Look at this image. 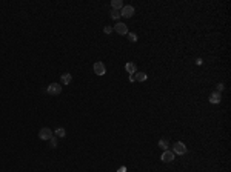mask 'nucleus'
<instances>
[{
  "label": "nucleus",
  "instance_id": "nucleus-7",
  "mask_svg": "<svg viewBox=\"0 0 231 172\" xmlns=\"http://www.w3.org/2000/svg\"><path fill=\"white\" fill-rule=\"evenodd\" d=\"M160 160H162L163 163H171V161H174V152H171V151H163Z\"/></svg>",
  "mask_w": 231,
  "mask_h": 172
},
{
  "label": "nucleus",
  "instance_id": "nucleus-10",
  "mask_svg": "<svg viewBox=\"0 0 231 172\" xmlns=\"http://www.w3.org/2000/svg\"><path fill=\"white\" fill-rule=\"evenodd\" d=\"M125 69H127V72H128V74H136V65H134V63H127V65H125Z\"/></svg>",
  "mask_w": 231,
  "mask_h": 172
},
{
  "label": "nucleus",
  "instance_id": "nucleus-5",
  "mask_svg": "<svg viewBox=\"0 0 231 172\" xmlns=\"http://www.w3.org/2000/svg\"><path fill=\"white\" fill-rule=\"evenodd\" d=\"M52 137V131L49 128H42L39 131V138L40 140H49Z\"/></svg>",
  "mask_w": 231,
  "mask_h": 172
},
{
  "label": "nucleus",
  "instance_id": "nucleus-13",
  "mask_svg": "<svg viewBox=\"0 0 231 172\" xmlns=\"http://www.w3.org/2000/svg\"><path fill=\"white\" fill-rule=\"evenodd\" d=\"M127 37H128V40H129V42H132V43H136V42H137V39H139L134 32H128V34H127Z\"/></svg>",
  "mask_w": 231,
  "mask_h": 172
},
{
  "label": "nucleus",
  "instance_id": "nucleus-1",
  "mask_svg": "<svg viewBox=\"0 0 231 172\" xmlns=\"http://www.w3.org/2000/svg\"><path fill=\"white\" fill-rule=\"evenodd\" d=\"M173 152L177 154V155H185V154H186V146H185V143L176 141V143L173 144Z\"/></svg>",
  "mask_w": 231,
  "mask_h": 172
},
{
  "label": "nucleus",
  "instance_id": "nucleus-16",
  "mask_svg": "<svg viewBox=\"0 0 231 172\" xmlns=\"http://www.w3.org/2000/svg\"><path fill=\"white\" fill-rule=\"evenodd\" d=\"M159 148H162L163 151H168V141L166 140H159Z\"/></svg>",
  "mask_w": 231,
  "mask_h": 172
},
{
  "label": "nucleus",
  "instance_id": "nucleus-20",
  "mask_svg": "<svg viewBox=\"0 0 231 172\" xmlns=\"http://www.w3.org/2000/svg\"><path fill=\"white\" fill-rule=\"evenodd\" d=\"M117 172H127V168H125V166H120V168L117 169Z\"/></svg>",
  "mask_w": 231,
  "mask_h": 172
},
{
  "label": "nucleus",
  "instance_id": "nucleus-17",
  "mask_svg": "<svg viewBox=\"0 0 231 172\" xmlns=\"http://www.w3.org/2000/svg\"><path fill=\"white\" fill-rule=\"evenodd\" d=\"M48 141H49V148H52V149H54V148L57 146V138L54 137V135H52V137H51Z\"/></svg>",
  "mask_w": 231,
  "mask_h": 172
},
{
  "label": "nucleus",
  "instance_id": "nucleus-6",
  "mask_svg": "<svg viewBox=\"0 0 231 172\" xmlns=\"http://www.w3.org/2000/svg\"><path fill=\"white\" fill-rule=\"evenodd\" d=\"M114 31L117 32V34H120V35H127L128 34V26L125 25V23H116V26H114Z\"/></svg>",
  "mask_w": 231,
  "mask_h": 172
},
{
  "label": "nucleus",
  "instance_id": "nucleus-3",
  "mask_svg": "<svg viewBox=\"0 0 231 172\" xmlns=\"http://www.w3.org/2000/svg\"><path fill=\"white\" fill-rule=\"evenodd\" d=\"M46 92H48L49 95H59V94L62 92V85H59V83H51V85L46 88Z\"/></svg>",
  "mask_w": 231,
  "mask_h": 172
},
{
  "label": "nucleus",
  "instance_id": "nucleus-8",
  "mask_svg": "<svg viewBox=\"0 0 231 172\" xmlns=\"http://www.w3.org/2000/svg\"><path fill=\"white\" fill-rule=\"evenodd\" d=\"M222 102V97H220V94L219 92H211L210 94V103H213V105H219Z\"/></svg>",
  "mask_w": 231,
  "mask_h": 172
},
{
  "label": "nucleus",
  "instance_id": "nucleus-12",
  "mask_svg": "<svg viewBox=\"0 0 231 172\" xmlns=\"http://www.w3.org/2000/svg\"><path fill=\"white\" fill-rule=\"evenodd\" d=\"M111 8H113V10H120V8H123V3L120 2V0H113V2H111Z\"/></svg>",
  "mask_w": 231,
  "mask_h": 172
},
{
  "label": "nucleus",
  "instance_id": "nucleus-2",
  "mask_svg": "<svg viewBox=\"0 0 231 172\" xmlns=\"http://www.w3.org/2000/svg\"><path fill=\"white\" fill-rule=\"evenodd\" d=\"M134 12H136L134 6L127 5V6H123V8H122V11H120V17H125V19H129V17L134 15Z\"/></svg>",
  "mask_w": 231,
  "mask_h": 172
},
{
  "label": "nucleus",
  "instance_id": "nucleus-9",
  "mask_svg": "<svg viewBox=\"0 0 231 172\" xmlns=\"http://www.w3.org/2000/svg\"><path fill=\"white\" fill-rule=\"evenodd\" d=\"M60 80H62V85H69L71 80H73V75H71L69 72H65V74H62Z\"/></svg>",
  "mask_w": 231,
  "mask_h": 172
},
{
  "label": "nucleus",
  "instance_id": "nucleus-18",
  "mask_svg": "<svg viewBox=\"0 0 231 172\" xmlns=\"http://www.w3.org/2000/svg\"><path fill=\"white\" fill-rule=\"evenodd\" d=\"M224 89H225V86H224V83H217L216 85V92H222V91H224Z\"/></svg>",
  "mask_w": 231,
  "mask_h": 172
},
{
  "label": "nucleus",
  "instance_id": "nucleus-15",
  "mask_svg": "<svg viewBox=\"0 0 231 172\" xmlns=\"http://www.w3.org/2000/svg\"><path fill=\"white\" fill-rule=\"evenodd\" d=\"M56 135H57V137H62V138H63L65 135H66V131H65L63 128H57V129H56Z\"/></svg>",
  "mask_w": 231,
  "mask_h": 172
},
{
  "label": "nucleus",
  "instance_id": "nucleus-14",
  "mask_svg": "<svg viewBox=\"0 0 231 172\" xmlns=\"http://www.w3.org/2000/svg\"><path fill=\"white\" fill-rule=\"evenodd\" d=\"M110 15H111V19H114V20H119V19H120V11H117V10H113Z\"/></svg>",
  "mask_w": 231,
  "mask_h": 172
},
{
  "label": "nucleus",
  "instance_id": "nucleus-4",
  "mask_svg": "<svg viewBox=\"0 0 231 172\" xmlns=\"http://www.w3.org/2000/svg\"><path fill=\"white\" fill-rule=\"evenodd\" d=\"M93 69H94V74H97V75H105L106 74V68H105V65L102 61H96Z\"/></svg>",
  "mask_w": 231,
  "mask_h": 172
},
{
  "label": "nucleus",
  "instance_id": "nucleus-11",
  "mask_svg": "<svg viewBox=\"0 0 231 172\" xmlns=\"http://www.w3.org/2000/svg\"><path fill=\"white\" fill-rule=\"evenodd\" d=\"M134 78H136L137 81H145L148 77H146L145 72H136V74H134Z\"/></svg>",
  "mask_w": 231,
  "mask_h": 172
},
{
  "label": "nucleus",
  "instance_id": "nucleus-19",
  "mask_svg": "<svg viewBox=\"0 0 231 172\" xmlns=\"http://www.w3.org/2000/svg\"><path fill=\"white\" fill-rule=\"evenodd\" d=\"M113 31H114L113 26H105V28H103V32L105 34H113Z\"/></svg>",
  "mask_w": 231,
  "mask_h": 172
}]
</instances>
